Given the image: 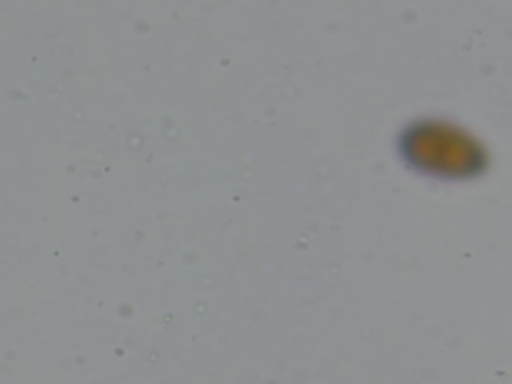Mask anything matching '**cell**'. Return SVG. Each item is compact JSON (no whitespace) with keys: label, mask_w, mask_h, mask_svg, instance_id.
<instances>
[{"label":"cell","mask_w":512,"mask_h":384,"mask_svg":"<svg viewBox=\"0 0 512 384\" xmlns=\"http://www.w3.org/2000/svg\"><path fill=\"white\" fill-rule=\"evenodd\" d=\"M410 154L428 170L468 172L478 156L472 144H466L458 134L442 128H422L410 140Z\"/></svg>","instance_id":"6da1fadb"}]
</instances>
